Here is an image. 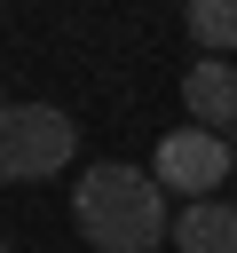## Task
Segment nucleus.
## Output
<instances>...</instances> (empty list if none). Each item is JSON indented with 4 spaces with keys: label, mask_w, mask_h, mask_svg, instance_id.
Masks as SVG:
<instances>
[{
    "label": "nucleus",
    "mask_w": 237,
    "mask_h": 253,
    "mask_svg": "<svg viewBox=\"0 0 237 253\" xmlns=\"http://www.w3.org/2000/svg\"><path fill=\"white\" fill-rule=\"evenodd\" d=\"M71 221L95 253H158L174 213L150 166H87L71 190Z\"/></svg>",
    "instance_id": "nucleus-1"
},
{
    "label": "nucleus",
    "mask_w": 237,
    "mask_h": 253,
    "mask_svg": "<svg viewBox=\"0 0 237 253\" xmlns=\"http://www.w3.org/2000/svg\"><path fill=\"white\" fill-rule=\"evenodd\" d=\"M71 150H79L71 111H55V103H8L0 111V182H40V174L71 166Z\"/></svg>",
    "instance_id": "nucleus-2"
},
{
    "label": "nucleus",
    "mask_w": 237,
    "mask_h": 253,
    "mask_svg": "<svg viewBox=\"0 0 237 253\" xmlns=\"http://www.w3.org/2000/svg\"><path fill=\"white\" fill-rule=\"evenodd\" d=\"M229 166H237V150H229L221 134H205V126H174V134L158 142V158H150L158 190H190V198H213V190L229 182Z\"/></svg>",
    "instance_id": "nucleus-3"
},
{
    "label": "nucleus",
    "mask_w": 237,
    "mask_h": 253,
    "mask_svg": "<svg viewBox=\"0 0 237 253\" xmlns=\"http://www.w3.org/2000/svg\"><path fill=\"white\" fill-rule=\"evenodd\" d=\"M182 111L213 134V126H237V63H221V55H198L190 71H182Z\"/></svg>",
    "instance_id": "nucleus-4"
},
{
    "label": "nucleus",
    "mask_w": 237,
    "mask_h": 253,
    "mask_svg": "<svg viewBox=\"0 0 237 253\" xmlns=\"http://www.w3.org/2000/svg\"><path fill=\"white\" fill-rule=\"evenodd\" d=\"M174 245L182 253H237V206L229 198H190L174 213Z\"/></svg>",
    "instance_id": "nucleus-5"
},
{
    "label": "nucleus",
    "mask_w": 237,
    "mask_h": 253,
    "mask_svg": "<svg viewBox=\"0 0 237 253\" xmlns=\"http://www.w3.org/2000/svg\"><path fill=\"white\" fill-rule=\"evenodd\" d=\"M182 24H190V40H198L205 55H229V47H237V0H190Z\"/></svg>",
    "instance_id": "nucleus-6"
},
{
    "label": "nucleus",
    "mask_w": 237,
    "mask_h": 253,
    "mask_svg": "<svg viewBox=\"0 0 237 253\" xmlns=\"http://www.w3.org/2000/svg\"><path fill=\"white\" fill-rule=\"evenodd\" d=\"M0 253H16V245H0Z\"/></svg>",
    "instance_id": "nucleus-7"
},
{
    "label": "nucleus",
    "mask_w": 237,
    "mask_h": 253,
    "mask_svg": "<svg viewBox=\"0 0 237 253\" xmlns=\"http://www.w3.org/2000/svg\"><path fill=\"white\" fill-rule=\"evenodd\" d=\"M0 111H8V95H0Z\"/></svg>",
    "instance_id": "nucleus-8"
}]
</instances>
